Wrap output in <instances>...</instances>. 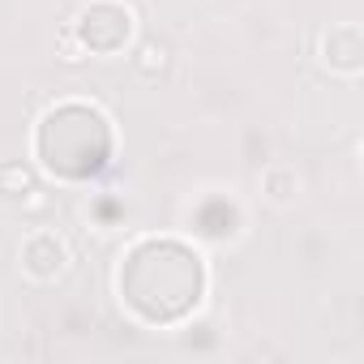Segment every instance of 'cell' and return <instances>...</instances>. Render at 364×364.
<instances>
[{"label": "cell", "mask_w": 364, "mask_h": 364, "mask_svg": "<svg viewBox=\"0 0 364 364\" xmlns=\"http://www.w3.org/2000/svg\"><path fill=\"white\" fill-rule=\"evenodd\" d=\"M167 65H171V48L167 43H159V39H146L141 48H137V56H133V69L141 73V77H159V73H167Z\"/></svg>", "instance_id": "obj_1"}, {"label": "cell", "mask_w": 364, "mask_h": 364, "mask_svg": "<svg viewBox=\"0 0 364 364\" xmlns=\"http://www.w3.org/2000/svg\"><path fill=\"white\" fill-rule=\"evenodd\" d=\"M26 189H35V171L22 163H0V198H22Z\"/></svg>", "instance_id": "obj_2"}, {"label": "cell", "mask_w": 364, "mask_h": 364, "mask_svg": "<svg viewBox=\"0 0 364 364\" xmlns=\"http://www.w3.org/2000/svg\"><path fill=\"white\" fill-rule=\"evenodd\" d=\"M60 60L65 65H82L86 60V52H82V43H77L73 31H60Z\"/></svg>", "instance_id": "obj_3"}, {"label": "cell", "mask_w": 364, "mask_h": 364, "mask_svg": "<svg viewBox=\"0 0 364 364\" xmlns=\"http://www.w3.org/2000/svg\"><path fill=\"white\" fill-rule=\"evenodd\" d=\"M270 193L283 202L287 193H296V176L291 171H270Z\"/></svg>", "instance_id": "obj_4"}]
</instances>
